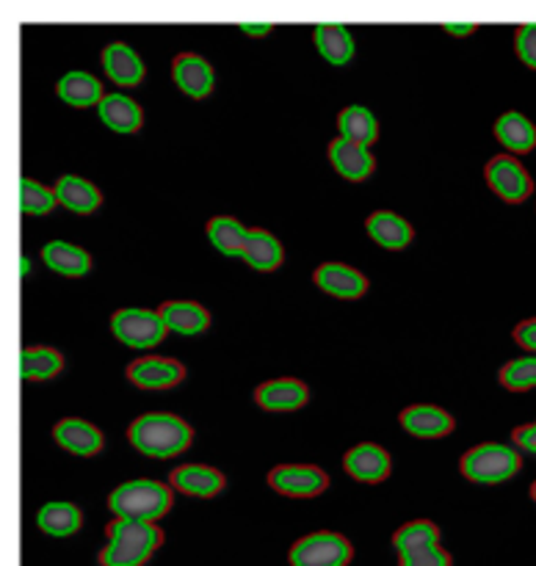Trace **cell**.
Segmentation results:
<instances>
[{
	"label": "cell",
	"instance_id": "obj_1",
	"mask_svg": "<svg viewBox=\"0 0 536 566\" xmlns=\"http://www.w3.org/2000/svg\"><path fill=\"white\" fill-rule=\"evenodd\" d=\"M127 442L141 457L175 459L191 448L193 429L180 415L147 412L127 426Z\"/></svg>",
	"mask_w": 536,
	"mask_h": 566
},
{
	"label": "cell",
	"instance_id": "obj_2",
	"mask_svg": "<svg viewBox=\"0 0 536 566\" xmlns=\"http://www.w3.org/2000/svg\"><path fill=\"white\" fill-rule=\"evenodd\" d=\"M164 545V531L155 523L111 520L105 525V547L99 551V566H144Z\"/></svg>",
	"mask_w": 536,
	"mask_h": 566
},
{
	"label": "cell",
	"instance_id": "obj_3",
	"mask_svg": "<svg viewBox=\"0 0 536 566\" xmlns=\"http://www.w3.org/2000/svg\"><path fill=\"white\" fill-rule=\"evenodd\" d=\"M108 512L114 520H136V523H155L164 520L175 506V490L164 481L133 479L108 492Z\"/></svg>",
	"mask_w": 536,
	"mask_h": 566
},
{
	"label": "cell",
	"instance_id": "obj_4",
	"mask_svg": "<svg viewBox=\"0 0 536 566\" xmlns=\"http://www.w3.org/2000/svg\"><path fill=\"white\" fill-rule=\"evenodd\" d=\"M519 470H523V453L514 446H503V442H481V446L464 451L459 459L462 479L481 486L506 484Z\"/></svg>",
	"mask_w": 536,
	"mask_h": 566
},
{
	"label": "cell",
	"instance_id": "obj_5",
	"mask_svg": "<svg viewBox=\"0 0 536 566\" xmlns=\"http://www.w3.org/2000/svg\"><path fill=\"white\" fill-rule=\"evenodd\" d=\"M111 335L127 348H136V352H147L164 343V337L169 335L166 324L160 321L158 310H144V307H125L116 310L111 315Z\"/></svg>",
	"mask_w": 536,
	"mask_h": 566
},
{
	"label": "cell",
	"instance_id": "obj_6",
	"mask_svg": "<svg viewBox=\"0 0 536 566\" xmlns=\"http://www.w3.org/2000/svg\"><path fill=\"white\" fill-rule=\"evenodd\" d=\"M354 558L351 542L335 531H315L293 542L287 553L291 566H348Z\"/></svg>",
	"mask_w": 536,
	"mask_h": 566
},
{
	"label": "cell",
	"instance_id": "obj_7",
	"mask_svg": "<svg viewBox=\"0 0 536 566\" xmlns=\"http://www.w3.org/2000/svg\"><path fill=\"white\" fill-rule=\"evenodd\" d=\"M484 182L506 205H523L534 193V180H530L528 169L514 155H495L486 160Z\"/></svg>",
	"mask_w": 536,
	"mask_h": 566
},
{
	"label": "cell",
	"instance_id": "obj_8",
	"mask_svg": "<svg viewBox=\"0 0 536 566\" xmlns=\"http://www.w3.org/2000/svg\"><path fill=\"white\" fill-rule=\"evenodd\" d=\"M265 484L282 497L309 501V497H318L329 490V475L315 464H276L265 475Z\"/></svg>",
	"mask_w": 536,
	"mask_h": 566
},
{
	"label": "cell",
	"instance_id": "obj_9",
	"mask_svg": "<svg viewBox=\"0 0 536 566\" xmlns=\"http://www.w3.org/2000/svg\"><path fill=\"white\" fill-rule=\"evenodd\" d=\"M125 376L138 390H171L186 379V365L171 357H138L127 365Z\"/></svg>",
	"mask_w": 536,
	"mask_h": 566
},
{
	"label": "cell",
	"instance_id": "obj_10",
	"mask_svg": "<svg viewBox=\"0 0 536 566\" xmlns=\"http://www.w3.org/2000/svg\"><path fill=\"white\" fill-rule=\"evenodd\" d=\"M343 470L359 484H381L392 473V457L376 442H359L343 457Z\"/></svg>",
	"mask_w": 536,
	"mask_h": 566
},
{
	"label": "cell",
	"instance_id": "obj_11",
	"mask_svg": "<svg viewBox=\"0 0 536 566\" xmlns=\"http://www.w3.org/2000/svg\"><path fill=\"white\" fill-rule=\"evenodd\" d=\"M171 81L186 97L204 99L213 94L216 86L213 64L199 53H177L171 61Z\"/></svg>",
	"mask_w": 536,
	"mask_h": 566
},
{
	"label": "cell",
	"instance_id": "obj_12",
	"mask_svg": "<svg viewBox=\"0 0 536 566\" xmlns=\"http://www.w3.org/2000/svg\"><path fill=\"white\" fill-rule=\"evenodd\" d=\"M313 282L326 296L340 298V302H357L370 287L368 276L346 263H320L313 271Z\"/></svg>",
	"mask_w": 536,
	"mask_h": 566
},
{
	"label": "cell",
	"instance_id": "obj_13",
	"mask_svg": "<svg viewBox=\"0 0 536 566\" xmlns=\"http://www.w3.org/2000/svg\"><path fill=\"white\" fill-rule=\"evenodd\" d=\"M326 158H329L332 169L348 182H365L376 171V158L368 147L362 144L346 142V138H332L326 147Z\"/></svg>",
	"mask_w": 536,
	"mask_h": 566
},
{
	"label": "cell",
	"instance_id": "obj_14",
	"mask_svg": "<svg viewBox=\"0 0 536 566\" xmlns=\"http://www.w3.org/2000/svg\"><path fill=\"white\" fill-rule=\"evenodd\" d=\"M169 486L175 492H180V495L210 501V497L224 492L227 479L221 470L210 468V464H180V468L171 470Z\"/></svg>",
	"mask_w": 536,
	"mask_h": 566
},
{
	"label": "cell",
	"instance_id": "obj_15",
	"mask_svg": "<svg viewBox=\"0 0 536 566\" xmlns=\"http://www.w3.org/2000/svg\"><path fill=\"white\" fill-rule=\"evenodd\" d=\"M398 423L407 434L418 437V440H442L456 429V420L451 412L434 403H414L398 415Z\"/></svg>",
	"mask_w": 536,
	"mask_h": 566
},
{
	"label": "cell",
	"instance_id": "obj_16",
	"mask_svg": "<svg viewBox=\"0 0 536 566\" xmlns=\"http://www.w3.org/2000/svg\"><path fill=\"white\" fill-rule=\"evenodd\" d=\"M309 387L304 381L282 376V379L263 381L254 387V403L265 412H296V409L307 407Z\"/></svg>",
	"mask_w": 536,
	"mask_h": 566
},
{
	"label": "cell",
	"instance_id": "obj_17",
	"mask_svg": "<svg viewBox=\"0 0 536 566\" xmlns=\"http://www.w3.org/2000/svg\"><path fill=\"white\" fill-rule=\"evenodd\" d=\"M99 61H103L105 77L119 88H133L147 77V66H144L141 55L125 42L105 44Z\"/></svg>",
	"mask_w": 536,
	"mask_h": 566
},
{
	"label": "cell",
	"instance_id": "obj_18",
	"mask_svg": "<svg viewBox=\"0 0 536 566\" xmlns=\"http://www.w3.org/2000/svg\"><path fill=\"white\" fill-rule=\"evenodd\" d=\"M53 440L72 457H97L105 448V434L83 418H64L53 426Z\"/></svg>",
	"mask_w": 536,
	"mask_h": 566
},
{
	"label": "cell",
	"instance_id": "obj_19",
	"mask_svg": "<svg viewBox=\"0 0 536 566\" xmlns=\"http://www.w3.org/2000/svg\"><path fill=\"white\" fill-rule=\"evenodd\" d=\"M365 232L385 252H403L414 241V227L396 210H374L365 219Z\"/></svg>",
	"mask_w": 536,
	"mask_h": 566
},
{
	"label": "cell",
	"instance_id": "obj_20",
	"mask_svg": "<svg viewBox=\"0 0 536 566\" xmlns=\"http://www.w3.org/2000/svg\"><path fill=\"white\" fill-rule=\"evenodd\" d=\"M160 321L166 324V329L175 332L182 337H197L202 332H208L210 326V313L199 302L191 298H171L158 307Z\"/></svg>",
	"mask_w": 536,
	"mask_h": 566
},
{
	"label": "cell",
	"instance_id": "obj_21",
	"mask_svg": "<svg viewBox=\"0 0 536 566\" xmlns=\"http://www.w3.org/2000/svg\"><path fill=\"white\" fill-rule=\"evenodd\" d=\"M97 116L111 133H119V136H133V133H138L144 127L141 105L119 92L105 94L103 103L97 105Z\"/></svg>",
	"mask_w": 536,
	"mask_h": 566
},
{
	"label": "cell",
	"instance_id": "obj_22",
	"mask_svg": "<svg viewBox=\"0 0 536 566\" xmlns=\"http://www.w3.org/2000/svg\"><path fill=\"white\" fill-rule=\"evenodd\" d=\"M492 133L508 155H528L536 149V125L519 111H503L492 125Z\"/></svg>",
	"mask_w": 536,
	"mask_h": 566
},
{
	"label": "cell",
	"instance_id": "obj_23",
	"mask_svg": "<svg viewBox=\"0 0 536 566\" xmlns=\"http://www.w3.org/2000/svg\"><path fill=\"white\" fill-rule=\"evenodd\" d=\"M55 94H59L61 103L72 105V108H97L105 99L103 81L92 72H66V75L59 77L55 83Z\"/></svg>",
	"mask_w": 536,
	"mask_h": 566
},
{
	"label": "cell",
	"instance_id": "obj_24",
	"mask_svg": "<svg viewBox=\"0 0 536 566\" xmlns=\"http://www.w3.org/2000/svg\"><path fill=\"white\" fill-rule=\"evenodd\" d=\"M39 254H42V263L53 274L66 276V280H81V276H86L92 271V254L86 249L75 247V243L48 241Z\"/></svg>",
	"mask_w": 536,
	"mask_h": 566
},
{
	"label": "cell",
	"instance_id": "obj_25",
	"mask_svg": "<svg viewBox=\"0 0 536 566\" xmlns=\"http://www.w3.org/2000/svg\"><path fill=\"white\" fill-rule=\"evenodd\" d=\"M55 197H59L61 208H66L75 216H88L103 205V191L86 177L77 175H61L53 186Z\"/></svg>",
	"mask_w": 536,
	"mask_h": 566
},
{
	"label": "cell",
	"instance_id": "obj_26",
	"mask_svg": "<svg viewBox=\"0 0 536 566\" xmlns=\"http://www.w3.org/2000/svg\"><path fill=\"white\" fill-rule=\"evenodd\" d=\"M241 260L252 271L271 274V271L282 269V263H285V247H282L274 232L263 230V227H254V230H249V241Z\"/></svg>",
	"mask_w": 536,
	"mask_h": 566
},
{
	"label": "cell",
	"instance_id": "obj_27",
	"mask_svg": "<svg viewBox=\"0 0 536 566\" xmlns=\"http://www.w3.org/2000/svg\"><path fill=\"white\" fill-rule=\"evenodd\" d=\"M36 528L53 539H66L83 528L81 506L70 501H50L36 512Z\"/></svg>",
	"mask_w": 536,
	"mask_h": 566
},
{
	"label": "cell",
	"instance_id": "obj_28",
	"mask_svg": "<svg viewBox=\"0 0 536 566\" xmlns=\"http://www.w3.org/2000/svg\"><path fill=\"white\" fill-rule=\"evenodd\" d=\"M313 44L320 59L332 66H346L357 53L351 31L346 25H332V22L313 28Z\"/></svg>",
	"mask_w": 536,
	"mask_h": 566
},
{
	"label": "cell",
	"instance_id": "obj_29",
	"mask_svg": "<svg viewBox=\"0 0 536 566\" xmlns=\"http://www.w3.org/2000/svg\"><path fill=\"white\" fill-rule=\"evenodd\" d=\"M337 133L340 138L354 144H362V147H374L376 138H379V122H376L374 111L365 108V105H346V108L337 114Z\"/></svg>",
	"mask_w": 536,
	"mask_h": 566
},
{
	"label": "cell",
	"instance_id": "obj_30",
	"mask_svg": "<svg viewBox=\"0 0 536 566\" xmlns=\"http://www.w3.org/2000/svg\"><path fill=\"white\" fill-rule=\"evenodd\" d=\"M64 370V354L53 346H28L20 352L22 381H50Z\"/></svg>",
	"mask_w": 536,
	"mask_h": 566
},
{
	"label": "cell",
	"instance_id": "obj_31",
	"mask_svg": "<svg viewBox=\"0 0 536 566\" xmlns=\"http://www.w3.org/2000/svg\"><path fill=\"white\" fill-rule=\"evenodd\" d=\"M208 241L213 243L216 252L224 258H243V249L249 241V227H243L235 216H213L204 227Z\"/></svg>",
	"mask_w": 536,
	"mask_h": 566
},
{
	"label": "cell",
	"instance_id": "obj_32",
	"mask_svg": "<svg viewBox=\"0 0 536 566\" xmlns=\"http://www.w3.org/2000/svg\"><path fill=\"white\" fill-rule=\"evenodd\" d=\"M440 539L442 534L437 523H431V520H412V523H403L392 534V547H396L398 556H409V553L425 551V547H437Z\"/></svg>",
	"mask_w": 536,
	"mask_h": 566
},
{
	"label": "cell",
	"instance_id": "obj_33",
	"mask_svg": "<svg viewBox=\"0 0 536 566\" xmlns=\"http://www.w3.org/2000/svg\"><path fill=\"white\" fill-rule=\"evenodd\" d=\"M20 213L22 216H48L53 213L55 205H59V197H55L53 188H48L44 182L31 180V177H20Z\"/></svg>",
	"mask_w": 536,
	"mask_h": 566
},
{
	"label": "cell",
	"instance_id": "obj_34",
	"mask_svg": "<svg viewBox=\"0 0 536 566\" xmlns=\"http://www.w3.org/2000/svg\"><path fill=\"white\" fill-rule=\"evenodd\" d=\"M497 381L503 390L508 392H528L536 390V357H517L508 359L501 370H497Z\"/></svg>",
	"mask_w": 536,
	"mask_h": 566
},
{
	"label": "cell",
	"instance_id": "obj_35",
	"mask_svg": "<svg viewBox=\"0 0 536 566\" xmlns=\"http://www.w3.org/2000/svg\"><path fill=\"white\" fill-rule=\"evenodd\" d=\"M514 53L528 70L536 72V25H519L514 33Z\"/></svg>",
	"mask_w": 536,
	"mask_h": 566
},
{
	"label": "cell",
	"instance_id": "obj_36",
	"mask_svg": "<svg viewBox=\"0 0 536 566\" xmlns=\"http://www.w3.org/2000/svg\"><path fill=\"white\" fill-rule=\"evenodd\" d=\"M398 566H453V558L451 553L442 551V545H437L409 553V556H398Z\"/></svg>",
	"mask_w": 536,
	"mask_h": 566
},
{
	"label": "cell",
	"instance_id": "obj_37",
	"mask_svg": "<svg viewBox=\"0 0 536 566\" xmlns=\"http://www.w3.org/2000/svg\"><path fill=\"white\" fill-rule=\"evenodd\" d=\"M512 337L523 352H528L530 357H536V318L519 321V324L514 326Z\"/></svg>",
	"mask_w": 536,
	"mask_h": 566
},
{
	"label": "cell",
	"instance_id": "obj_38",
	"mask_svg": "<svg viewBox=\"0 0 536 566\" xmlns=\"http://www.w3.org/2000/svg\"><path fill=\"white\" fill-rule=\"evenodd\" d=\"M512 442H514V448H517V451L534 453V457H536V420H534V423L517 426V429L512 431Z\"/></svg>",
	"mask_w": 536,
	"mask_h": 566
},
{
	"label": "cell",
	"instance_id": "obj_39",
	"mask_svg": "<svg viewBox=\"0 0 536 566\" xmlns=\"http://www.w3.org/2000/svg\"><path fill=\"white\" fill-rule=\"evenodd\" d=\"M442 31H445L448 36H473V33L479 31V25H456V22H448V25H442Z\"/></svg>",
	"mask_w": 536,
	"mask_h": 566
},
{
	"label": "cell",
	"instance_id": "obj_40",
	"mask_svg": "<svg viewBox=\"0 0 536 566\" xmlns=\"http://www.w3.org/2000/svg\"><path fill=\"white\" fill-rule=\"evenodd\" d=\"M241 31L246 33V36H269L274 28L271 25H241Z\"/></svg>",
	"mask_w": 536,
	"mask_h": 566
},
{
	"label": "cell",
	"instance_id": "obj_41",
	"mask_svg": "<svg viewBox=\"0 0 536 566\" xmlns=\"http://www.w3.org/2000/svg\"><path fill=\"white\" fill-rule=\"evenodd\" d=\"M20 265H22V269H20V274L25 276V274H28V258H20Z\"/></svg>",
	"mask_w": 536,
	"mask_h": 566
},
{
	"label": "cell",
	"instance_id": "obj_42",
	"mask_svg": "<svg viewBox=\"0 0 536 566\" xmlns=\"http://www.w3.org/2000/svg\"><path fill=\"white\" fill-rule=\"evenodd\" d=\"M528 497H530V501L536 503V481H534V484H530V490H528Z\"/></svg>",
	"mask_w": 536,
	"mask_h": 566
}]
</instances>
